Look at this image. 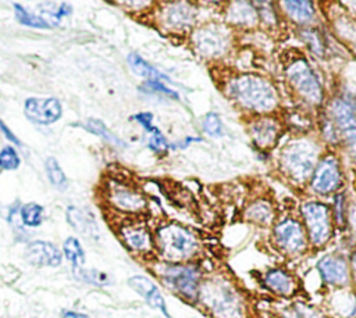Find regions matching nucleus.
<instances>
[{"label":"nucleus","instance_id":"1","mask_svg":"<svg viewBox=\"0 0 356 318\" xmlns=\"http://www.w3.org/2000/svg\"><path fill=\"white\" fill-rule=\"evenodd\" d=\"M227 94L242 108L254 112H270L278 104V93L267 79L243 74L227 83Z\"/></svg>","mask_w":356,"mask_h":318},{"label":"nucleus","instance_id":"2","mask_svg":"<svg viewBox=\"0 0 356 318\" xmlns=\"http://www.w3.org/2000/svg\"><path fill=\"white\" fill-rule=\"evenodd\" d=\"M153 236L154 249L165 262H185L192 258L199 249L195 233L177 222L160 225Z\"/></svg>","mask_w":356,"mask_h":318},{"label":"nucleus","instance_id":"3","mask_svg":"<svg viewBox=\"0 0 356 318\" xmlns=\"http://www.w3.org/2000/svg\"><path fill=\"white\" fill-rule=\"evenodd\" d=\"M163 285L182 300L195 303L199 300L202 272L197 265L189 262H163L154 269Z\"/></svg>","mask_w":356,"mask_h":318},{"label":"nucleus","instance_id":"4","mask_svg":"<svg viewBox=\"0 0 356 318\" xmlns=\"http://www.w3.org/2000/svg\"><path fill=\"white\" fill-rule=\"evenodd\" d=\"M199 299L216 318H241L242 301L238 293L224 282L200 285Z\"/></svg>","mask_w":356,"mask_h":318},{"label":"nucleus","instance_id":"5","mask_svg":"<svg viewBox=\"0 0 356 318\" xmlns=\"http://www.w3.org/2000/svg\"><path fill=\"white\" fill-rule=\"evenodd\" d=\"M284 171L292 179L302 182L313 175L317 165V147L307 140L288 143L281 153Z\"/></svg>","mask_w":356,"mask_h":318},{"label":"nucleus","instance_id":"6","mask_svg":"<svg viewBox=\"0 0 356 318\" xmlns=\"http://www.w3.org/2000/svg\"><path fill=\"white\" fill-rule=\"evenodd\" d=\"M300 211L309 243L314 247H323L332 236L331 210L321 201H306Z\"/></svg>","mask_w":356,"mask_h":318},{"label":"nucleus","instance_id":"7","mask_svg":"<svg viewBox=\"0 0 356 318\" xmlns=\"http://www.w3.org/2000/svg\"><path fill=\"white\" fill-rule=\"evenodd\" d=\"M104 200L113 211L127 215L142 214L147 207L145 196L138 189L117 179L106 183Z\"/></svg>","mask_w":356,"mask_h":318},{"label":"nucleus","instance_id":"8","mask_svg":"<svg viewBox=\"0 0 356 318\" xmlns=\"http://www.w3.org/2000/svg\"><path fill=\"white\" fill-rule=\"evenodd\" d=\"M286 78L291 86L310 104H321L323 101V89L321 85L310 68L309 62L303 58H298L291 62L286 68Z\"/></svg>","mask_w":356,"mask_h":318},{"label":"nucleus","instance_id":"9","mask_svg":"<svg viewBox=\"0 0 356 318\" xmlns=\"http://www.w3.org/2000/svg\"><path fill=\"white\" fill-rule=\"evenodd\" d=\"M273 240L286 256H300L306 251L309 240L305 226L295 218H284L273 229Z\"/></svg>","mask_w":356,"mask_h":318},{"label":"nucleus","instance_id":"10","mask_svg":"<svg viewBox=\"0 0 356 318\" xmlns=\"http://www.w3.org/2000/svg\"><path fill=\"white\" fill-rule=\"evenodd\" d=\"M117 233L122 244L138 256H149L156 251L154 236L150 229L140 221L127 219L120 224Z\"/></svg>","mask_w":356,"mask_h":318},{"label":"nucleus","instance_id":"11","mask_svg":"<svg viewBox=\"0 0 356 318\" xmlns=\"http://www.w3.org/2000/svg\"><path fill=\"white\" fill-rule=\"evenodd\" d=\"M334 124L343 137L352 157L356 161V112L343 99H337L331 104Z\"/></svg>","mask_w":356,"mask_h":318},{"label":"nucleus","instance_id":"12","mask_svg":"<svg viewBox=\"0 0 356 318\" xmlns=\"http://www.w3.org/2000/svg\"><path fill=\"white\" fill-rule=\"evenodd\" d=\"M341 168L338 160L334 156L323 157L312 175V187L314 192L328 194L335 192L341 185Z\"/></svg>","mask_w":356,"mask_h":318},{"label":"nucleus","instance_id":"13","mask_svg":"<svg viewBox=\"0 0 356 318\" xmlns=\"http://www.w3.org/2000/svg\"><path fill=\"white\" fill-rule=\"evenodd\" d=\"M24 114L29 121L38 125H50L60 119L63 107L56 97H29L24 103Z\"/></svg>","mask_w":356,"mask_h":318},{"label":"nucleus","instance_id":"14","mask_svg":"<svg viewBox=\"0 0 356 318\" xmlns=\"http://www.w3.org/2000/svg\"><path fill=\"white\" fill-rule=\"evenodd\" d=\"M193 44L202 56H220L228 46V33L218 25H207L193 33Z\"/></svg>","mask_w":356,"mask_h":318},{"label":"nucleus","instance_id":"15","mask_svg":"<svg viewBox=\"0 0 356 318\" xmlns=\"http://www.w3.org/2000/svg\"><path fill=\"white\" fill-rule=\"evenodd\" d=\"M318 274L323 282L328 286L342 287L350 281L349 262L339 254H327L317 262Z\"/></svg>","mask_w":356,"mask_h":318},{"label":"nucleus","instance_id":"16","mask_svg":"<svg viewBox=\"0 0 356 318\" xmlns=\"http://www.w3.org/2000/svg\"><path fill=\"white\" fill-rule=\"evenodd\" d=\"M128 285L136 292L139 293L145 300L146 303L152 307V308H156L159 310L164 317L167 318H171L170 314H168V310H167V304H165V300L160 292V289L156 286V283L153 281H150L147 276H142V275H135V276H131L128 279Z\"/></svg>","mask_w":356,"mask_h":318},{"label":"nucleus","instance_id":"17","mask_svg":"<svg viewBox=\"0 0 356 318\" xmlns=\"http://www.w3.org/2000/svg\"><path fill=\"white\" fill-rule=\"evenodd\" d=\"M26 260L36 267H58L63 260L61 251L50 242L35 240L28 244Z\"/></svg>","mask_w":356,"mask_h":318},{"label":"nucleus","instance_id":"18","mask_svg":"<svg viewBox=\"0 0 356 318\" xmlns=\"http://www.w3.org/2000/svg\"><path fill=\"white\" fill-rule=\"evenodd\" d=\"M263 282L264 286L270 289L273 293L284 297L292 296L298 289L295 276L282 268H273L267 271L263 278Z\"/></svg>","mask_w":356,"mask_h":318},{"label":"nucleus","instance_id":"19","mask_svg":"<svg viewBox=\"0 0 356 318\" xmlns=\"http://www.w3.org/2000/svg\"><path fill=\"white\" fill-rule=\"evenodd\" d=\"M250 136L253 142L260 149H270L273 147L280 136V126L275 119L270 118H260L252 122L250 125Z\"/></svg>","mask_w":356,"mask_h":318},{"label":"nucleus","instance_id":"20","mask_svg":"<svg viewBox=\"0 0 356 318\" xmlns=\"http://www.w3.org/2000/svg\"><path fill=\"white\" fill-rule=\"evenodd\" d=\"M192 19H193V14L191 8H188V4L185 3L170 4L167 8H164L161 15L163 24L172 29L185 28L192 22Z\"/></svg>","mask_w":356,"mask_h":318},{"label":"nucleus","instance_id":"21","mask_svg":"<svg viewBox=\"0 0 356 318\" xmlns=\"http://www.w3.org/2000/svg\"><path fill=\"white\" fill-rule=\"evenodd\" d=\"M67 221L68 224L86 237H97V226L92 217H89L82 210L71 206L67 208Z\"/></svg>","mask_w":356,"mask_h":318},{"label":"nucleus","instance_id":"22","mask_svg":"<svg viewBox=\"0 0 356 318\" xmlns=\"http://www.w3.org/2000/svg\"><path fill=\"white\" fill-rule=\"evenodd\" d=\"M257 18V11L253 4L246 1L231 3L229 10L227 11V19L238 25H254Z\"/></svg>","mask_w":356,"mask_h":318},{"label":"nucleus","instance_id":"23","mask_svg":"<svg viewBox=\"0 0 356 318\" xmlns=\"http://www.w3.org/2000/svg\"><path fill=\"white\" fill-rule=\"evenodd\" d=\"M42 12L38 14L50 28L56 26L64 17L71 14V4L64 1H44L38 4Z\"/></svg>","mask_w":356,"mask_h":318},{"label":"nucleus","instance_id":"24","mask_svg":"<svg viewBox=\"0 0 356 318\" xmlns=\"http://www.w3.org/2000/svg\"><path fill=\"white\" fill-rule=\"evenodd\" d=\"M128 64L136 75L146 78V82L147 81H159V82L168 81V78L165 75L159 72L154 67H152L149 62H146L140 56H138L135 53H131L128 56Z\"/></svg>","mask_w":356,"mask_h":318},{"label":"nucleus","instance_id":"25","mask_svg":"<svg viewBox=\"0 0 356 318\" xmlns=\"http://www.w3.org/2000/svg\"><path fill=\"white\" fill-rule=\"evenodd\" d=\"M281 6L285 8V12L296 22H306L314 15V7L310 1H282Z\"/></svg>","mask_w":356,"mask_h":318},{"label":"nucleus","instance_id":"26","mask_svg":"<svg viewBox=\"0 0 356 318\" xmlns=\"http://www.w3.org/2000/svg\"><path fill=\"white\" fill-rule=\"evenodd\" d=\"M18 215L22 225L28 228H36L43 222L44 208L38 203H26L19 207Z\"/></svg>","mask_w":356,"mask_h":318},{"label":"nucleus","instance_id":"27","mask_svg":"<svg viewBox=\"0 0 356 318\" xmlns=\"http://www.w3.org/2000/svg\"><path fill=\"white\" fill-rule=\"evenodd\" d=\"M246 218L252 222L267 225L274 218V210L267 201H254L248 207Z\"/></svg>","mask_w":356,"mask_h":318},{"label":"nucleus","instance_id":"28","mask_svg":"<svg viewBox=\"0 0 356 318\" xmlns=\"http://www.w3.org/2000/svg\"><path fill=\"white\" fill-rule=\"evenodd\" d=\"M63 254L72 264V268H81L85 264V251L76 237H68L63 243Z\"/></svg>","mask_w":356,"mask_h":318},{"label":"nucleus","instance_id":"29","mask_svg":"<svg viewBox=\"0 0 356 318\" xmlns=\"http://www.w3.org/2000/svg\"><path fill=\"white\" fill-rule=\"evenodd\" d=\"M44 169L47 174V178L50 181V183L58 189V190H65L68 186V181L65 174L63 172L58 161L54 157H49L44 162Z\"/></svg>","mask_w":356,"mask_h":318},{"label":"nucleus","instance_id":"30","mask_svg":"<svg viewBox=\"0 0 356 318\" xmlns=\"http://www.w3.org/2000/svg\"><path fill=\"white\" fill-rule=\"evenodd\" d=\"M14 11H15V18L18 19L19 24L29 26V28H36V29H47L50 28L38 14L29 11L19 3H14Z\"/></svg>","mask_w":356,"mask_h":318},{"label":"nucleus","instance_id":"31","mask_svg":"<svg viewBox=\"0 0 356 318\" xmlns=\"http://www.w3.org/2000/svg\"><path fill=\"white\" fill-rule=\"evenodd\" d=\"M85 128H86L89 132H92V133L100 136L102 139H104V140H107V142H110V143H113V144H115V146H120V147L125 146L124 142H122L121 139H118L100 119L89 118V119L86 121V124H85Z\"/></svg>","mask_w":356,"mask_h":318},{"label":"nucleus","instance_id":"32","mask_svg":"<svg viewBox=\"0 0 356 318\" xmlns=\"http://www.w3.org/2000/svg\"><path fill=\"white\" fill-rule=\"evenodd\" d=\"M72 269H74V275L76 276V279L83 281L86 283H92L96 286H106L110 283V278L104 272H100L96 269H85L83 267L72 268Z\"/></svg>","mask_w":356,"mask_h":318},{"label":"nucleus","instance_id":"33","mask_svg":"<svg viewBox=\"0 0 356 318\" xmlns=\"http://www.w3.org/2000/svg\"><path fill=\"white\" fill-rule=\"evenodd\" d=\"M284 318H323V315L314 307L298 303L285 311Z\"/></svg>","mask_w":356,"mask_h":318},{"label":"nucleus","instance_id":"34","mask_svg":"<svg viewBox=\"0 0 356 318\" xmlns=\"http://www.w3.org/2000/svg\"><path fill=\"white\" fill-rule=\"evenodd\" d=\"M19 156L13 146H6L0 150V169L13 171L19 167Z\"/></svg>","mask_w":356,"mask_h":318},{"label":"nucleus","instance_id":"35","mask_svg":"<svg viewBox=\"0 0 356 318\" xmlns=\"http://www.w3.org/2000/svg\"><path fill=\"white\" fill-rule=\"evenodd\" d=\"M203 129L209 136L220 137L222 135V122L214 112H209L203 121Z\"/></svg>","mask_w":356,"mask_h":318},{"label":"nucleus","instance_id":"36","mask_svg":"<svg viewBox=\"0 0 356 318\" xmlns=\"http://www.w3.org/2000/svg\"><path fill=\"white\" fill-rule=\"evenodd\" d=\"M147 132L150 135V137H149V147L153 151H163V150H165L168 147V143H167L164 135L160 132L159 128L152 126Z\"/></svg>","mask_w":356,"mask_h":318},{"label":"nucleus","instance_id":"37","mask_svg":"<svg viewBox=\"0 0 356 318\" xmlns=\"http://www.w3.org/2000/svg\"><path fill=\"white\" fill-rule=\"evenodd\" d=\"M145 87L147 90H152V92H159V93H163V94H168V96H174L175 99H178V93L170 87H167L163 82H159V81H147Z\"/></svg>","mask_w":356,"mask_h":318},{"label":"nucleus","instance_id":"38","mask_svg":"<svg viewBox=\"0 0 356 318\" xmlns=\"http://www.w3.org/2000/svg\"><path fill=\"white\" fill-rule=\"evenodd\" d=\"M334 222L339 226H343L345 225V210H343V196L342 194H338L335 197V212H334V217H332Z\"/></svg>","mask_w":356,"mask_h":318},{"label":"nucleus","instance_id":"39","mask_svg":"<svg viewBox=\"0 0 356 318\" xmlns=\"http://www.w3.org/2000/svg\"><path fill=\"white\" fill-rule=\"evenodd\" d=\"M0 131H1V133L4 135V137L8 140V142H11V143H14L15 146H21V142H19V139L13 133V131L3 122V119H0Z\"/></svg>","mask_w":356,"mask_h":318},{"label":"nucleus","instance_id":"40","mask_svg":"<svg viewBox=\"0 0 356 318\" xmlns=\"http://www.w3.org/2000/svg\"><path fill=\"white\" fill-rule=\"evenodd\" d=\"M349 271H350V279L353 281L355 287H356V250L350 254V258H349Z\"/></svg>","mask_w":356,"mask_h":318},{"label":"nucleus","instance_id":"41","mask_svg":"<svg viewBox=\"0 0 356 318\" xmlns=\"http://www.w3.org/2000/svg\"><path fill=\"white\" fill-rule=\"evenodd\" d=\"M61 318H89L86 314L76 312V311H65Z\"/></svg>","mask_w":356,"mask_h":318},{"label":"nucleus","instance_id":"42","mask_svg":"<svg viewBox=\"0 0 356 318\" xmlns=\"http://www.w3.org/2000/svg\"><path fill=\"white\" fill-rule=\"evenodd\" d=\"M352 44H353V49H355V51H356V39L352 42Z\"/></svg>","mask_w":356,"mask_h":318},{"label":"nucleus","instance_id":"43","mask_svg":"<svg viewBox=\"0 0 356 318\" xmlns=\"http://www.w3.org/2000/svg\"><path fill=\"white\" fill-rule=\"evenodd\" d=\"M355 112H356V106H355Z\"/></svg>","mask_w":356,"mask_h":318}]
</instances>
